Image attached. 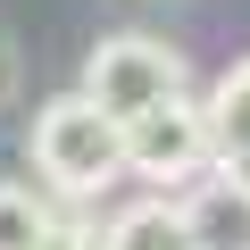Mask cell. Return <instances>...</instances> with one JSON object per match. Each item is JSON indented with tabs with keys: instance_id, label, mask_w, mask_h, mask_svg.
<instances>
[{
	"instance_id": "6da1fadb",
	"label": "cell",
	"mask_w": 250,
	"mask_h": 250,
	"mask_svg": "<svg viewBox=\"0 0 250 250\" xmlns=\"http://www.w3.org/2000/svg\"><path fill=\"white\" fill-rule=\"evenodd\" d=\"M25 159H34V175H42L59 200H100L117 175H134V159H125V117H108L83 83H75V92H50V100L34 108Z\"/></svg>"
},
{
	"instance_id": "7a4b0ae2",
	"label": "cell",
	"mask_w": 250,
	"mask_h": 250,
	"mask_svg": "<svg viewBox=\"0 0 250 250\" xmlns=\"http://www.w3.org/2000/svg\"><path fill=\"white\" fill-rule=\"evenodd\" d=\"M83 92H92L108 117L142 125V117H159L167 100L192 92V59H184L175 42L142 34V25H117V34H100V42L83 50Z\"/></svg>"
},
{
	"instance_id": "3957f363",
	"label": "cell",
	"mask_w": 250,
	"mask_h": 250,
	"mask_svg": "<svg viewBox=\"0 0 250 250\" xmlns=\"http://www.w3.org/2000/svg\"><path fill=\"white\" fill-rule=\"evenodd\" d=\"M125 159H134V175L167 200H184V184L217 175V125H208V100H167L159 117L125 125Z\"/></svg>"
},
{
	"instance_id": "277c9868",
	"label": "cell",
	"mask_w": 250,
	"mask_h": 250,
	"mask_svg": "<svg viewBox=\"0 0 250 250\" xmlns=\"http://www.w3.org/2000/svg\"><path fill=\"white\" fill-rule=\"evenodd\" d=\"M100 242H108V250H208V217H200V200L150 192V200H134V208H117V217L100 225Z\"/></svg>"
},
{
	"instance_id": "5b68a950",
	"label": "cell",
	"mask_w": 250,
	"mask_h": 250,
	"mask_svg": "<svg viewBox=\"0 0 250 250\" xmlns=\"http://www.w3.org/2000/svg\"><path fill=\"white\" fill-rule=\"evenodd\" d=\"M208 125H217V192L250 208V50L208 83Z\"/></svg>"
},
{
	"instance_id": "8992f818",
	"label": "cell",
	"mask_w": 250,
	"mask_h": 250,
	"mask_svg": "<svg viewBox=\"0 0 250 250\" xmlns=\"http://www.w3.org/2000/svg\"><path fill=\"white\" fill-rule=\"evenodd\" d=\"M50 233H59V208L34 184H0V250H50Z\"/></svg>"
},
{
	"instance_id": "52a82bcc",
	"label": "cell",
	"mask_w": 250,
	"mask_h": 250,
	"mask_svg": "<svg viewBox=\"0 0 250 250\" xmlns=\"http://www.w3.org/2000/svg\"><path fill=\"white\" fill-rule=\"evenodd\" d=\"M50 250H108V242H100V225H83V217H59Z\"/></svg>"
},
{
	"instance_id": "ba28073f",
	"label": "cell",
	"mask_w": 250,
	"mask_h": 250,
	"mask_svg": "<svg viewBox=\"0 0 250 250\" xmlns=\"http://www.w3.org/2000/svg\"><path fill=\"white\" fill-rule=\"evenodd\" d=\"M17 75H25V67H17V42H9V34H0V108H9V100H17Z\"/></svg>"
}]
</instances>
